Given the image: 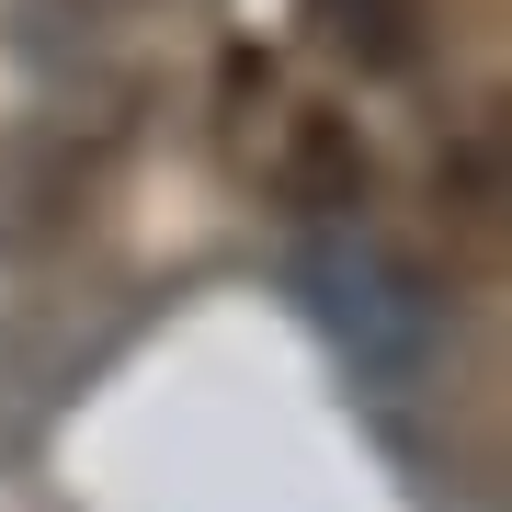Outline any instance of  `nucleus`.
<instances>
[{"mask_svg":"<svg viewBox=\"0 0 512 512\" xmlns=\"http://www.w3.org/2000/svg\"><path fill=\"white\" fill-rule=\"evenodd\" d=\"M262 171H274L285 205L342 217V205H365V183H376V148L353 137V114H330V103H285V114H274V148H262Z\"/></svg>","mask_w":512,"mask_h":512,"instance_id":"nucleus-1","label":"nucleus"},{"mask_svg":"<svg viewBox=\"0 0 512 512\" xmlns=\"http://www.w3.org/2000/svg\"><path fill=\"white\" fill-rule=\"evenodd\" d=\"M308 35L330 57H353L365 80H399L433 35V0H308Z\"/></svg>","mask_w":512,"mask_h":512,"instance_id":"nucleus-2","label":"nucleus"}]
</instances>
